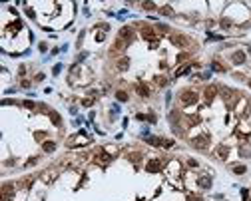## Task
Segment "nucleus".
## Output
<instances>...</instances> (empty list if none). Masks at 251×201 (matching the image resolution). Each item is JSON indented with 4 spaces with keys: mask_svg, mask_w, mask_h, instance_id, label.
Wrapping results in <instances>:
<instances>
[{
    "mask_svg": "<svg viewBox=\"0 0 251 201\" xmlns=\"http://www.w3.org/2000/svg\"><path fill=\"white\" fill-rule=\"evenodd\" d=\"M189 143H192L195 149H207L209 148V135H205V133L195 135V138L189 139Z\"/></svg>",
    "mask_w": 251,
    "mask_h": 201,
    "instance_id": "obj_1",
    "label": "nucleus"
},
{
    "mask_svg": "<svg viewBox=\"0 0 251 201\" xmlns=\"http://www.w3.org/2000/svg\"><path fill=\"white\" fill-rule=\"evenodd\" d=\"M219 94H221V98L225 100V104H227V108H233V104H235V100H237V94L233 90H229V88H221L219 90Z\"/></svg>",
    "mask_w": 251,
    "mask_h": 201,
    "instance_id": "obj_2",
    "label": "nucleus"
},
{
    "mask_svg": "<svg viewBox=\"0 0 251 201\" xmlns=\"http://www.w3.org/2000/svg\"><path fill=\"white\" fill-rule=\"evenodd\" d=\"M182 104L183 106H195L197 104V94H195L193 90H185V92H182Z\"/></svg>",
    "mask_w": 251,
    "mask_h": 201,
    "instance_id": "obj_3",
    "label": "nucleus"
},
{
    "mask_svg": "<svg viewBox=\"0 0 251 201\" xmlns=\"http://www.w3.org/2000/svg\"><path fill=\"white\" fill-rule=\"evenodd\" d=\"M141 36H144L146 40H150V42H151V46H157V38H156L154 28H151V26H148V24H144V26H141Z\"/></svg>",
    "mask_w": 251,
    "mask_h": 201,
    "instance_id": "obj_4",
    "label": "nucleus"
},
{
    "mask_svg": "<svg viewBox=\"0 0 251 201\" xmlns=\"http://www.w3.org/2000/svg\"><path fill=\"white\" fill-rule=\"evenodd\" d=\"M215 94H217V86H207V88H205V92H203V98H205V104H207V106H209L211 102H213Z\"/></svg>",
    "mask_w": 251,
    "mask_h": 201,
    "instance_id": "obj_5",
    "label": "nucleus"
},
{
    "mask_svg": "<svg viewBox=\"0 0 251 201\" xmlns=\"http://www.w3.org/2000/svg\"><path fill=\"white\" fill-rule=\"evenodd\" d=\"M172 42L177 46H187L189 44V38L183 36V34H172Z\"/></svg>",
    "mask_w": 251,
    "mask_h": 201,
    "instance_id": "obj_6",
    "label": "nucleus"
},
{
    "mask_svg": "<svg viewBox=\"0 0 251 201\" xmlns=\"http://www.w3.org/2000/svg\"><path fill=\"white\" fill-rule=\"evenodd\" d=\"M160 167H161V161L160 159H150L148 165H146V169H148L150 173H156V171H160Z\"/></svg>",
    "mask_w": 251,
    "mask_h": 201,
    "instance_id": "obj_7",
    "label": "nucleus"
},
{
    "mask_svg": "<svg viewBox=\"0 0 251 201\" xmlns=\"http://www.w3.org/2000/svg\"><path fill=\"white\" fill-rule=\"evenodd\" d=\"M120 38H122V40H132V38H134V30L130 28V26H124V28L120 30Z\"/></svg>",
    "mask_w": 251,
    "mask_h": 201,
    "instance_id": "obj_8",
    "label": "nucleus"
},
{
    "mask_svg": "<svg viewBox=\"0 0 251 201\" xmlns=\"http://www.w3.org/2000/svg\"><path fill=\"white\" fill-rule=\"evenodd\" d=\"M96 161L100 165H108L112 161V155H108V153H98V157H96Z\"/></svg>",
    "mask_w": 251,
    "mask_h": 201,
    "instance_id": "obj_9",
    "label": "nucleus"
},
{
    "mask_svg": "<svg viewBox=\"0 0 251 201\" xmlns=\"http://www.w3.org/2000/svg\"><path fill=\"white\" fill-rule=\"evenodd\" d=\"M227 151H229V149L225 148V145H219V148L215 149V155L219 157V159H227Z\"/></svg>",
    "mask_w": 251,
    "mask_h": 201,
    "instance_id": "obj_10",
    "label": "nucleus"
},
{
    "mask_svg": "<svg viewBox=\"0 0 251 201\" xmlns=\"http://www.w3.org/2000/svg\"><path fill=\"white\" fill-rule=\"evenodd\" d=\"M231 60H233V64H243L245 62V54L243 52H235L231 56Z\"/></svg>",
    "mask_w": 251,
    "mask_h": 201,
    "instance_id": "obj_11",
    "label": "nucleus"
},
{
    "mask_svg": "<svg viewBox=\"0 0 251 201\" xmlns=\"http://www.w3.org/2000/svg\"><path fill=\"white\" fill-rule=\"evenodd\" d=\"M126 44H128V42L120 38V40L116 42V44H114V48H112V50H114V52H120V50H124V48H126Z\"/></svg>",
    "mask_w": 251,
    "mask_h": 201,
    "instance_id": "obj_12",
    "label": "nucleus"
},
{
    "mask_svg": "<svg viewBox=\"0 0 251 201\" xmlns=\"http://www.w3.org/2000/svg\"><path fill=\"white\" fill-rule=\"evenodd\" d=\"M138 94H140V96H144V98H148V96H150V90H148V86L140 84V86H138Z\"/></svg>",
    "mask_w": 251,
    "mask_h": 201,
    "instance_id": "obj_13",
    "label": "nucleus"
},
{
    "mask_svg": "<svg viewBox=\"0 0 251 201\" xmlns=\"http://www.w3.org/2000/svg\"><path fill=\"white\" fill-rule=\"evenodd\" d=\"M199 185L203 189H209L211 187V179L209 177H199Z\"/></svg>",
    "mask_w": 251,
    "mask_h": 201,
    "instance_id": "obj_14",
    "label": "nucleus"
},
{
    "mask_svg": "<svg viewBox=\"0 0 251 201\" xmlns=\"http://www.w3.org/2000/svg\"><path fill=\"white\" fill-rule=\"evenodd\" d=\"M239 151H241L243 157H251V145L245 143V145H241V149H239Z\"/></svg>",
    "mask_w": 251,
    "mask_h": 201,
    "instance_id": "obj_15",
    "label": "nucleus"
},
{
    "mask_svg": "<svg viewBox=\"0 0 251 201\" xmlns=\"http://www.w3.org/2000/svg\"><path fill=\"white\" fill-rule=\"evenodd\" d=\"M231 169H233V173H237V175H241V173H245V169H247V167L245 165H231Z\"/></svg>",
    "mask_w": 251,
    "mask_h": 201,
    "instance_id": "obj_16",
    "label": "nucleus"
},
{
    "mask_svg": "<svg viewBox=\"0 0 251 201\" xmlns=\"http://www.w3.org/2000/svg\"><path fill=\"white\" fill-rule=\"evenodd\" d=\"M42 148H44V151H54V149H56V143H54V142H44Z\"/></svg>",
    "mask_w": 251,
    "mask_h": 201,
    "instance_id": "obj_17",
    "label": "nucleus"
},
{
    "mask_svg": "<svg viewBox=\"0 0 251 201\" xmlns=\"http://www.w3.org/2000/svg\"><path fill=\"white\" fill-rule=\"evenodd\" d=\"M50 118H52V123L54 126H60V123H62V119H60V116L56 112H50Z\"/></svg>",
    "mask_w": 251,
    "mask_h": 201,
    "instance_id": "obj_18",
    "label": "nucleus"
},
{
    "mask_svg": "<svg viewBox=\"0 0 251 201\" xmlns=\"http://www.w3.org/2000/svg\"><path fill=\"white\" fill-rule=\"evenodd\" d=\"M128 66H130L128 58H122V60H120V62H118V68H120V70H128Z\"/></svg>",
    "mask_w": 251,
    "mask_h": 201,
    "instance_id": "obj_19",
    "label": "nucleus"
},
{
    "mask_svg": "<svg viewBox=\"0 0 251 201\" xmlns=\"http://www.w3.org/2000/svg\"><path fill=\"white\" fill-rule=\"evenodd\" d=\"M146 142L151 145H161V139H157V138H146Z\"/></svg>",
    "mask_w": 251,
    "mask_h": 201,
    "instance_id": "obj_20",
    "label": "nucleus"
},
{
    "mask_svg": "<svg viewBox=\"0 0 251 201\" xmlns=\"http://www.w3.org/2000/svg\"><path fill=\"white\" fill-rule=\"evenodd\" d=\"M128 159L136 163V161H140V159H141V153H130V155H128Z\"/></svg>",
    "mask_w": 251,
    "mask_h": 201,
    "instance_id": "obj_21",
    "label": "nucleus"
},
{
    "mask_svg": "<svg viewBox=\"0 0 251 201\" xmlns=\"http://www.w3.org/2000/svg\"><path fill=\"white\" fill-rule=\"evenodd\" d=\"M211 68H213L215 72H225V68H223L219 62H213V64H211Z\"/></svg>",
    "mask_w": 251,
    "mask_h": 201,
    "instance_id": "obj_22",
    "label": "nucleus"
},
{
    "mask_svg": "<svg viewBox=\"0 0 251 201\" xmlns=\"http://www.w3.org/2000/svg\"><path fill=\"white\" fill-rule=\"evenodd\" d=\"M116 98H118L120 102H126V100H128V94H126V92H122V90H120L118 94H116Z\"/></svg>",
    "mask_w": 251,
    "mask_h": 201,
    "instance_id": "obj_23",
    "label": "nucleus"
},
{
    "mask_svg": "<svg viewBox=\"0 0 251 201\" xmlns=\"http://www.w3.org/2000/svg\"><path fill=\"white\" fill-rule=\"evenodd\" d=\"M161 14H163V16H172V14H173L172 6H163V8H161Z\"/></svg>",
    "mask_w": 251,
    "mask_h": 201,
    "instance_id": "obj_24",
    "label": "nucleus"
},
{
    "mask_svg": "<svg viewBox=\"0 0 251 201\" xmlns=\"http://www.w3.org/2000/svg\"><path fill=\"white\" fill-rule=\"evenodd\" d=\"M141 6H144L146 10H156V4H154V2H144Z\"/></svg>",
    "mask_w": 251,
    "mask_h": 201,
    "instance_id": "obj_25",
    "label": "nucleus"
},
{
    "mask_svg": "<svg viewBox=\"0 0 251 201\" xmlns=\"http://www.w3.org/2000/svg\"><path fill=\"white\" fill-rule=\"evenodd\" d=\"M161 145H163V148H172L173 142H172V139H161Z\"/></svg>",
    "mask_w": 251,
    "mask_h": 201,
    "instance_id": "obj_26",
    "label": "nucleus"
},
{
    "mask_svg": "<svg viewBox=\"0 0 251 201\" xmlns=\"http://www.w3.org/2000/svg\"><path fill=\"white\" fill-rule=\"evenodd\" d=\"M156 82L160 84V86H166V78H161V76H157V78H156Z\"/></svg>",
    "mask_w": 251,
    "mask_h": 201,
    "instance_id": "obj_27",
    "label": "nucleus"
},
{
    "mask_svg": "<svg viewBox=\"0 0 251 201\" xmlns=\"http://www.w3.org/2000/svg\"><path fill=\"white\" fill-rule=\"evenodd\" d=\"M189 201H203V199L197 197V195H192V197H189Z\"/></svg>",
    "mask_w": 251,
    "mask_h": 201,
    "instance_id": "obj_28",
    "label": "nucleus"
},
{
    "mask_svg": "<svg viewBox=\"0 0 251 201\" xmlns=\"http://www.w3.org/2000/svg\"><path fill=\"white\" fill-rule=\"evenodd\" d=\"M221 24H223V26H225V28H227V26L231 24V20H227V18H225V20H221Z\"/></svg>",
    "mask_w": 251,
    "mask_h": 201,
    "instance_id": "obj_29",
    "label": "nucleus"
},
{
    "mask_svg": "<svg viewBox=\"0 0 251 201\" xmlns=\"http://www.w3.org/2000/svg\"><path fill=\"white\" fill-rule=\"evenodd\" d=\"M96 40H98V42H102V40H104V32H100V34L96 36Z\"/></svg>",
    "mask_w": 251,
    "mask_h": 201,
    "instance_id": "obj_30",
    "label": "nucleus"
},
{
    "mask_svg": "<svg viewBox=\"0 0 251 201\" xmlns=\"http://www.w3.org/2000/svg\"><path fill=\"white\" fill-rule=\"evenodd\" d=\"M247 84H249V88H251V80H249V82H247Z\"/></svg>",
    "mask_w": 251,
    "mask_h": 201,
    "instance_id": "obj_31",
    "label": "nucleus"
},
{
    "mask_svg": "<svg viewBox=\"0 0 251 201\" xmlns=\"http://www.w3.org/2000/svg\"><path fill=\"white\" fill-rule=\"evenodd\" d=\"M249 54H251V46H249Z\"/></svg>",
    "mask_w": 251,
    "mask_h": 201,
    "instance_id": "obj_32",
    "label": "nucleus"
}]
</instances>
